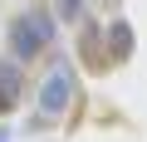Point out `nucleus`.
Returning <instances> with one entry per match:
<instances>
[{"instance_id":"1","label":"nucleus","mask_w":147,"mask_h":142,"mask_svg":"<svg viewBox=\"0 0 147 142\" xmlns=\"http://www.w3.org/2000/svg\"><path fill=\"white\" fill-rule=\"evenodd\" d=\"M54 30H59V20H54L49 5H30L25 15H15L10 20V59H20V64L39 59L54 44Z\"/></svg>"},{"instance_id":"2","label":"nucleus","mask_w":147,"mask_h":142,"mask_svg":"<svg viewBox=\"0 0 147 142\" xmlns=\"http://www.w3.org/2000/svg\"><path fill=\"white\" fill-rule=\"evenodd\" d=\"M69 98H74V69L69 64H54L49 79H44V88H39V113L44 118H59L69 108Z\"/></svg>"},{"instance_id":"3","label":"nucleus","mask_w":147,"mask_h":142,"mask_svg":"<svg viewBox=\"0 0 147 142\" xmlns=\"http://www.w3.org/2000/svg\"><path fill=\"white\" fill-rule=\"evenodd\" d=\"M20 69H25V64L10 59V54L0 59V118H5V113L20 103V93H25V74H20Z\"/></svg>"},{"instance_id":"4","label":"nucleus","mask_w":147,"mask_h":142,"mask_svg":"<svg viewBox=\"0 0 147 142\" xmlns=\"http://www.w3.org/2000/svg\"><path fill=\"white\" fill-rule=\"evenodd\" d=\"M108 34H113V54H108V59H127V54H132V30H127V20H113Z\"/></svg>"},{"instance_id":"5","label":"nucleus","mask_w":147,"mask_h":142,"mask_svg":"<svg viewBox=\"0 0 147 142\" xmlns=\"http://www.w3.org/2000/svg\"><path fill=\"white\" fill-rule=\"evenodd\" d=\"M84 5H88V0H54V20L59 25H79L84 20Z\"/></svg>"},{"instance_id":"6","label":"nucleus","mask_w":147,"mask_h":142,"mask_svg":"<svg viewBox=\"0 0 147 142\" xmlns=\"http://www.w3.org/2000/svg\"><path fill=\"white\" fill-rule=\"evenodd\" d=\"M0 142H5V132H0Z\"/></svg>"}]
</instances>
